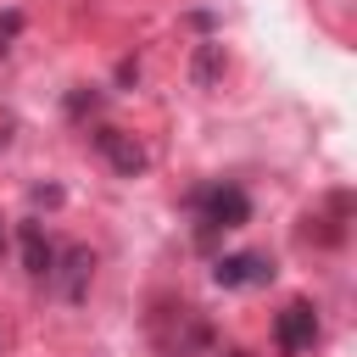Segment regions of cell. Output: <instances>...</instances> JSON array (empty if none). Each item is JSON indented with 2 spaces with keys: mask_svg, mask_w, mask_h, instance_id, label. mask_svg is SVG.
<instances>
[{
  "mask_svg": "<svg viewBox=\"0 0 357 357\" xmlns=\"http://www.w3.org/2000/svg\"><path fill=\"white\" fill-rule=\"evenodd\" d=\"M17 28H22V17H17V11H6V17H0V45H6Z\"/></svg>",
  "mask_w": 357,
  "mask_h": 357,
  "instance_id": "52a82bcc",
  "label": "cell"
},
{
  "mask_svg": "<svg viewBox=\"0 0 357 357\" xmlns=\"http://www.w3.org/2000/svg\"><path fill=\"white\" fill-rule=\"evenodd\" d=\"M212 279H218L223 290H251V284H268V279H273V262H268L262 251H234V257H218Z\"/></svg>",
  "mask_w": 357,
  "mask_h": 357,
  "instance_id": "3957f363",
  "label": "cell"
},
{
  "mask_svg": "<svg viewBox=\"0 0 357 357\" xmlns=\"http://www.w3.org/2000/svg\"><path fill=\"white\" fill-rule=\"evenodd\" d=\"M195 206H201V229H240V223L251 218V201H245V190H234V184L201 190Z\"/></svg>",
  "mask_w": 357,
  "mask_h": 357,
  "instance_id": "6da1fadb",
  "label": "cell"
},
{
  "mask_svg": "<svg viewBox=\"0 0 357 357\" xmlns=\"http://www.w3.org/2000/svg\"><path fill=\"white\" fill-rule=\"evenodd\" d=\"M50 279H56V290H61L67 301H78V296L89 290V279H95V257H89L84 245H67V251H56Z\"/></svg>",
  "mask_w": 357,
  "mask_h": 357,
  "instance_id": "5b68a950",
  "label": "cell"
},
{
  "mask_svg": "<svg viewBox=\"0 0 357 357\" xmlns=\"http://www.w3.org/2000/svg\"><path fill=\"white\" fill-rule=\"evenodd\" d=\"M95 151L112 162V173H123V178H134V173H145V145L134 139V134H123V128H95Z\"/></svg>",
  "mask_w": 357,
  "mask_h": 357,
  "instance_id": "277c9868",
  "label": "cell"
},
{
  "mask_svg": "<svg viewBox=\"0 0 357 357\" xmlns=\"http://www.w3.org/2000/svg\"><path fill=\"white\" fill-rule=\"evenodd\" d=\"M273 340H279V351H290V357L312 351V346H318V307H312V301H290V307L273 318Z\"/></svg>",
  "mask_w": 357,
  "mask_h": 357,
  "instance_id": "7a4b0ae2",
  "label": "cell"
},
{
  "mask_svg": "<svg viewBox=\"0 0 357 357\" xmlns=\"http://www.w3.org/2000/svg\"><path fill=\"white\" fill-rule=\"evenodd\" d=\"M0 251H6V229H0Z\"/></svg>",
  "mask_w": 357,
  "mask_h": 357,
  "instance_id": "ba28073f",
  "label": "cell"
},
{
  "mask_svg": "<svg viewBox=\"0 0 357 357\" xmlns=\"http://www.w3.org/2000/svg\"><path fill=\"white\" fill-rule=\"evenodd\" d=\"M17 240H22V262H28V273H33V279H50L56 245L45 240V229H39V223H22V229H17Z\"/></svg>",
  "mask_w": 357,
  "mask_h": 357,
  "instance_id": "8992f818",
  "label": "cell"
},
{
  "mask_svg": "<svg viewBox=\"0 0 357 357\" xmlns=\"http://www.w3.org/2000/svg\"><path fill=\"white\" fill-rule=\"evenodd\" d=\"M229 357H240V351H229Z\"/></svg>",
  "mask_w": 357,
  "mask_h": 357,
  "instance_id": "9c48e42d",
  "label": "cell"
}]
</instances>
